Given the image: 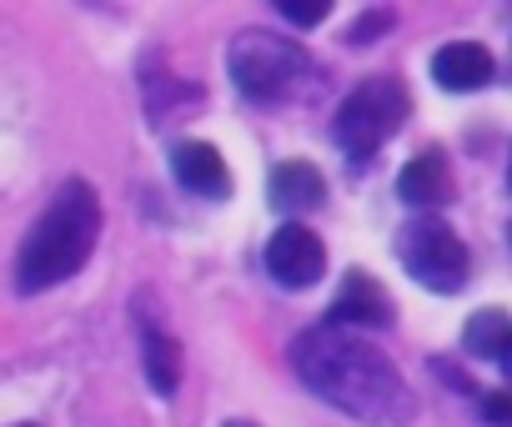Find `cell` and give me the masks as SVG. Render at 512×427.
Wrapping results in <instances>:
<instances>
[{
  "label": "cell",
  "instance_id": "3957f363",
  "mask_svg": "<svg viewBox=\"0 0 512 427\" xmlns=\"http://www.w3.org/2000/svg\"><path fill=\"white\" fill-rule=\"evenodd\" d=\"M231 81L256 106H282V101H302L317 81H327V71H317V61L302 46L272 31H241L231 41Z\"/></svg>",
  "mask_w": 512,
  "mask_h": 427
},
{
  "label": "cell",
  "instance_id": "7a4b0ae2",
  "mask_svg": "<svg viewBox=\"0 0 512 427\" xmlns=\"http://www.w3.org/2000/svg\"><path fill=\"white\" fill-rule=\"evenodd\" d=\"M96 237H101V201H96V191L81 176L61 181L56 196L46 201V211L36 217V227L26 232L21 252H16V292L36 297V292H51V287L71 282L91 262Z\"/></svg>",
  "mask_w": 512,
  "mask_h": 427
},
{
  "label": "cell",
  "instance_id": "30bf717a",
  "mask_svg": "<svg viewBox=\"0 0 512 427\" xmlns=\"http://www.w3.org/2000/svg\"><path fill=\"white\" fill-rule=\"evenodd\" d=\"M136 332H141V362H146L151 392H156V397H171L176 382H181V347H176V337H171L161 322H151L146 292L136 297Z\"/></svg>",
  "mask_w": 512,
  "mask_h": 427
},
{
  "label": "cell",
  "instance_id": "2e32d148",
  "mask_svg": "<svg viewBox=\"0 0 512 427\" xmlns=\"http://www.w3.org/2000/svg\"><path fill=\"white\" fill-rule=\"evenodd\" d=\"M387 26H392V11H372V21H367V26L357 21V26L347 31V41H372V36H377V31H387Z\"/></svg>",
  "mask_w": 512,
  "mask_h": 427
},
{
  "label": "cell",
  "instance_id": "4fadbf2b",
  "mask_svg": "<svg viewBox=\"0 0 512 427\" xmlns=\"http://www.w3.org/2000/svg\"><path fill=\"white\" fill-rule=\"evenodd\" d=\"M462 347H467L472 357H492V362H502L507 347H512V317H507L502 307H482V312H472L467 327H462Z\"/></svg>",
  "mask_w": 512,
  "mask_h": 427
},
{
  "label": "cell",
  "instance_id": "7c38bea8",
  "mask_svg": "<svg viewBox=\"0 0 512 427\" xmlns=\"http://www.w3.org/2000/svg\"><path fill=\"white\" fill-rule=\"evenodd\" d=\"M267 196H272L277 211H287V217H302V211L322 206L327 181H322V171H317L312 161H282V166L272 171V181H267Z\"/></svg>",
  "mask_w": 512,
  "mask_h": 427
},
{
  "label": "cell",
  "instance_id": "e0dca14e",
  "mask_svg": "<svg viewBox=\"0 0 512 427\" xmlns=\"http://www.w3.org/2000/svg\"><path fill=\"white\" fill-rule=\"evenodd\" d=\"M226 427H256V422H251V417H231Z\"/></svg>",
  "mask_w": 512,
  "mask_h": 427
},
{
  "label": "cell",
  "instance_id": "5bb4252c",
  "mask_svg": "<svg viewBox=\"0 0 512 427\" xmlns=\"http://www.w3.org/2000/svg\"><path fill=\"white\" fill-rule=\"evenodd\" d=\"M327 11V0H277V16H287L292 26H317Z\"/></svg>",
  "mask_w": 512,
  "mask_h": 427
},
{
  "label": "cell",
  "instance_id": "9c48e42d",
  "mask_svg": "<svg viewBox=\"0 0 512 427\" xmlns=\"http://www.w3.org/2000/svg\"><path fill=\"white\" fill-rule=\"evenodd\" d=\"M397 196H402L412 211H437V206H447V201L457 196L447 156H442V151H417V156L402 166V176H397Z\"/></svg>",
  "mask_w": 512,
  "mask_h": 427
},
{
  "label": "cell",
  "instance_id": "8992f818",
  "mask_svg": "<svg viewBox=\"0 0 512 427\" xmlns=\"http://www.w3.org/2000/svg\"><path fill=\"white\" fill-rule=\"evenodd\" d=\"M267 272L272 282L302 292V287H317L322 272H327V247L317 232H307L302 222H287L272 242H267Z\"/></svg>",
  "mask_w": 512,
  "mask_h": 427
},
{
  "label": "cell",
  "instance_id": "ba28073f",
  "mask_svg": "<svg viewBox=\"0 0 512 427\" xmlns=\"http://www.w3.org/2000/svg\"><path fill=\"white\" fill-rule=\"evenodd\" d=\"M171 176L201 196V201H226L231 196V171L211 141H176L171 146Z\"/></svg>",
  "mask_w": 512,
  "mask_h": 427
},
{
  "label": "cell",
  "instance_id": "6da1fadb",
  "mask_svg": "<svg viewBox=\"0 0 512 427\" xmlns=\"http://www.w3.org/2000/svg\"><path fill=\"white\" fill-rule=\"evenodd\" d=\"M292 367L337 412H347L362 427H412L417 417V392L402 382L392 357L367 342V332H342V327H312L292 342Z\"/></svg>",
  "mask_w": 512,
  "mask_h": 427
},
{
  "label": "cell",
  "instance_id": "277c9868",
  "mask_svg": "<svg viewBox=\"0 0 512 427\" xmlns=\"http://www.w3.org/2000/svg\"><path fill=\"white\" fill-rule=\"evenodd\" d=\"M407 116H412V91H407V81H402V76H367V81L337 106V116H332V141H337L342 156L367 161V156H377V151L392 141V131H397Z\"/></svg>",
  "mask_w": 512,
  "mask_h": 427
},
{
  "label": "cell",
  "instance_id": "d6986e66",
  "mask_svg": "<svg viewBox=\"0 0 512 427\" xmlns=\"http://www.w3.org/2000/svg\"><path fill=\"white\" fill-rule=\"evenodd\" d=\"M507 186H512V166H507Z\"/></svg>",
  "mask_w": 512,
  "mask_h": 427
},
{
  "label": "cell",
  "instance_id": "9a60e30c",
  "mask_svg": "<svg viewBox=\"0 0 512 427\" xmlns=\"http://www.w3.org/2000/svg\"><path fill=\"white\" fill-rule=\"evenodd\" d=\"M477 407H482V417H487V422L512 427V392H482V397H477Z\"/></svg>",
  "mask_w": 512,
  "mask_h": 427
},
{
  "label": "cell",
  "instance_id": "ffe728a7",
  "mask_svg": "<svg viewBox=\"0 0 512 427\" xmlns=\"http://www.w3.org/2000/svg\"><path fill=\"white\" fill-rule=\"evenodd\" d=\"M507 237H512V232H507Z\"/></svg>",
  "mask_w": 512,
  "mask_h": 427
},
{
  "label": "cell",
  "instance_id": "52a82bcc",
  "mask_svg": "<svg viewBox=\"0 0 512 427\" xmlns=\"http://www.w3.org/2000/svg\"><path fill=\"white\" fill-rule=\"evenodd\" d=\"M327 322H332V327H352V332H387V327L397 322V312H392L387 287H382L372 272H347Z\"/></svg>",
  "mask_w": 512,
  "mask_h": 427
},
{
  "label": "cell",
  "instance_id": "5b68a950",
  "mask_svg": "<svg viewBox=\"0 0 512 427\" xmlns=\"http://www.w3.org/2000/svg\"><path fill=\"white\" fill-rule=\"evenodd\" d=\"M397 257H402L407 277L422 282L427 292L447 297V292H462V282H467V247L442 217H412L397 232Z\"/></svg>",
  "mask_w": 512,
  "mask_h": 427
},
{
  "label": "cell",
  "instance_id": "8fae6325",
  "mask_svg": "<svg viewBox=\"0 0 512 427\" xmlns=\"http://www.w3.org/2000/svg\"><path fill=\"white\" fill-rule=\"evenodd\" d=\"M432 81L442 91H482L492 81V51L477 41H447L432 56Z\"/></svg>",
  "mask_w": 512,
  "mask_h": 427
},
{
  "label": "cell",
  "instance_id": "ac0fdd59",
  "mask_svg": "<svg viewBox=\"0 0 512 427\" xmlns=\"http://www.w3.org/2000/svg\"><path fill=\"white\" fill-rule=\"evenodd\" d=\"M502 372H507V377H512V347H507V357H502Z\"/></svg>",
  "mask_w": 512,
  "mask_h": 427
}]
</instances>
